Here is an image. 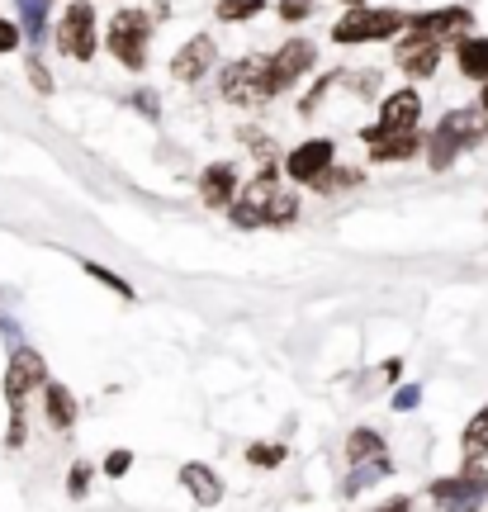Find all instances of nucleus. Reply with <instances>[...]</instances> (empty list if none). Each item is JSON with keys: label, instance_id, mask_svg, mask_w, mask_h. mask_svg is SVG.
Segmentation results:
<instances>
[{"label": "nucleus", "instance_id": "nucleus-1", "mask_svg": "<svg viewBox=\"0 0 488 512\" xmlns=\"http://www.w3.org/2000/svg\"><path fill=\"white\" fill-rule=\"evenodd\" d=\"M152 29H157V15L147 10V5H128V10H114V19H109V53H114V62H124L128 72H143L147 62V38H152Z\"/></svg>", "mask_w": 488, "mask_h": 512}, {"label": "nucleus", "instance_id": "nucleus-32", "mask_svg": "<svg viewBox=\"0 0 488 512\" xmlns=\"http://www.w3.org/2000/svg\"><path fill=\"white\" fill-rule=\"evenodd\" d=\"M128 470H133V451H109V456H105V475L109 479L128 475Z\"/></svg>", "mask_w": 488, "mask_h": 512}, {"label": "nucleus", "instance_id": "nucleus-37", "mask_svg": "<svg viewBox=\"0 0 488 512\" xmlns=\"http://www.w3.org/2000/svg\"><path fill=\"white\" fill-rule=\"evenodd\" d=\"M479 110L488 114V81H484V95H479Z\"/></svg>", "mask_w": 488, "mask_h": 512}, {"label": "nucleus", "instance_id": "nucleus-4", "mask_svg": "<svg viewBox=\"0 0 488 512\" xmlns=\"http://www.w3.org/2000/svg\"><path fill=\"white\" fill-rule=\"evenodd\" d=\"M432 498L441 512H479V503L488 498V470L484 465H465L455 479H436Z\"/></svg>", "mask_w": 488, "mask_h": 512}, {"label": "nucleus", "instance_id": "nucleus-14", "mask_svg": "<svg viewBox=\"0 0 488 512\" xmlns=\"http://www.w3.org/2000/svg\"><path fill=\"white\" fill-rule=\"evenodd\" d=\"M223 100H261V57H242L223 72Z\"/></svg>", "mask_w": 488, "mask_h": 512}, {"label": "nucleus", "instance_id": "nucleus-8", "mask_svg": "<svg viewBox=\"0 0 488 512\" xmlns=\"http://www.w3.org/2000/svg\"><path fill=\"white\" fill-rule=\"evenodd\" d=\"M57 48L67 57H86L95 53V10L86 5V0H76V5H67V15H62V24H57Z\"/></svg>", "mask_w": 488, "mask_h": 512}, {"label": "nucleus", "instance_id": "nucleus-6", "mask_svg": "<svg viewBox=\"0 0 488 512\" xmlns=\"http://www.w3.org/2000/svg\"><path fill=\"white\" fill-rule=\"evenodd\" d=\"M280 195V185H275V171H261L233 204H228V214H233L237 228H261V223H271V204Z\"/></svg>", "mask_w": 488, "mask_h": 512}, {"label": "nucleus", "instance_id": "nucleus-30", "mask_svg": "<svg viewBox=\"0 0 488 512\" xmlns=\"http://www.w3.org/2000/svg\"><path fill=\"white\" fill-rule=\"evenodd\" d=\"M86 489H91V465H72V475H67V494L86 498Z\"/></svg>", "mask_w": 488, "mask_h": 512}, {"label": "nucleus", "instance_id": "nucleus-17", "mask_svg": "<svg viewBox=\"0 0 488 512\" xmlns=\"http://www.w3.org/2000/svg\"><path fill=\"white\" fill-rule=\"evenodd\" d=\"M455 62H460V72L470 76V81H488V38H460L455 43Z\"/></svg>", "mask_w": 488, "mask_h": 512}, {"label": "nucleus", "instance_id": "nucleus-24", "mask_svg": "<svg viewBox=\"0 0 488 512\" xmlns=\"http://www.w3.org/2000/svg\"><path fill=\"white\" fill-rule=\"evenodd\" d=\"M43 10H48V0H19V29L29 43H43Z\"/></svg>", "mask_w": 488, "mask_h": 512}, {"label": "nucleus", "instance_id": "nucleus-25", "mask_svg": "<svg viewBox=\"0 0 488 512\" xmlns=\"http://www.w3.org/2000/svg\"><path fill=\"white\" fill-rule=\"evenodd\" d=\"M285 446L280 441H256V446H247V465H256V470H275V465H285Z\"/></svg>", "mask_w": 488, "mask_h": 512}, {"label": "nucleus", "instance_id": "nucleus-15", "mask_svg": "<svg viewBox=\"0 0 488 512\" xmlns=\"http://www.w3.org/2000/svg\"><path fill=\"white\" fill-rule=\"evenodd\" d=\"M427 147V138L417 128H403V133H384L370 143V162H413L417 152Z\"/></svg>", "mask_w": 488, "mask_h": 512}, {"label": "nucleus", "instance_id": "nucleus-34", "mask_svg": "<svg viewBox=\"0 0 488 512\" xmlns=\"http://www.w3.org/2000/svg\"><path fill=\"white\" fill-rule=\"evenodd\" d=\"M417 399H422V389H413V384H403V389L394 394V408H398V413H413Z\"/></svg>", "mask_w": 488, "mask_h": 512}, {"label": "nucleus", "instance_id": "nucleus-28", "mask_svg": "<svg viewBox=\"0 0 488 512\" xmlns=\"http://www.w3.org/2000/svg\"><path fill=\"white\" fill-rule=\"evenodd\" d=\"M389 470H394V465H389V456H380V460H361V470H356V475L346 479V494H361V489L370 484V479L389 475Z\"/></svg>", "mask_w": 488, "mask_h": 512}, {"label": "nucleus", "instance_id": "nucleus-23", "mask_svg": "<svg viewBox=\"0 0 488 512\" xmlns=\"http://www.w3.org/2000/svg\"><path fill=\"white\" fill-rule=\"evenodd\" d=\"M266 10V0H218L214 15L223 19V24H247V19H256Z\"/></svg>", "mask_w": 488, "mask_h": 512}, {"label": "nucleus", "instance_id": "nucleus-22", "mask_svg": "<svg viewBox=\"0 0 488 512\" xmlns=\"http://www.w3.org/2000/svg\"><path fill=\"white\" fill-rule=\"evenodd\" d=\"M351 185H361V171H346V166L332 162L323 176L313 181V190H318V195H337V190H351Z\"/></svg>", "mask_w": 488, "mask_h": 512}, {"label": "nucleus", "instance_id": "nucleus-7", "mask_svg": "<svg viewBox=\"0 0 488 512\" xmlns=\"http://www.w3.org/2000/svg\"><path fill=\"white\" fill-rule=\"evenodd\" d=\"M417 119H422V95H417L413 86H403V91L384 95L380 124L361 128V138H365V143H375V138H384V133H403V128H417Z\"/></svg>", "mask_w": 488, "mask_h": 512}, {"label": "nucleus", "instance_id": "nucleus-27", "mask_svg": "<svg viewBox=\"0 0 488 512\" xmlns=\"http://www.w3.org/2000/svg\"><path fill=\"white\" fill-rule=\"evenodd\" d=\"M81 271H86V275H95V280H100L105 290H114V294H119V299H133V285H128L124 275H114V271H109V266H100V261H81Z\"/></svg>", "mask_w": 488, "mask_h": 512}, {"label": "nucleus", "instance_id": "nucleus-2", "mask_svg": "<svg viewBox=\"0 0 488 512\" xmlns=\"http://www.w3.org/2000/svg\"><path fill=\"white\" fill-rule=\"evenodd\" d=\"M313 62H318V48H313L308 38H290L285 48H275L271 57H261V100H266V95L290 91Z\"/></svg>", "mask_w": 488, "mask_h": 512}, {"label": "nucleus", "instance_id": "nucleus-31", "mask_svg": "<svg viewBox=\"0 0 488 512\" xmlns=\"http://www.w3.org/2000/svg\"><path fill=\"white\" fill-rule=\"evenodd\" d=\"M19 38H24V29H19L15 19H5V15H0V53H15V48H19Z\"/></svg>", "mask_w": 488, "mask_h": 512}, {"label": "nucleus", "instance_id": "nucleus-11", "mask_svg": "<svg viewBox=\"0 0 488 512\" xmlns=\"http://www.w3.org/2000/svg\"><path fill=\"white\" fill-rule=\"evenodd\" d=\"M332 162H337V147L327 143V138H313V143L294 147L290 157H285V171H290V181L313 185V181H318V176H323V171H327Z\"/></svg>", "mask_w": 488, "mask_h": 512}, {"label": "nucleus", "instance_id": "nucleus-36", "mask_svg": "<svg viewBox=\"0 0 488 512\" xmlns=\"http://www.w3.org/2000/svg\"><path fill=\"white\" fill-rule=\"evenodd\" d=\"M375 512H408V498H394V503H384V508H375Z\"/></svg>", "mask_w": 488, "mask_h": 512}, {"label": "nucleus", "instance_id": "nucleus-35", "mask_svg": "<svg viewBox=\"0 0 488 512\" xmlns=\"http://www.w3.org/2000/svg\"><path fill=\"white\" fill-rule=\"evenodd\" d=\"M29 76H34L38 91H53V76H48V67H38V62H29Z\"/></svg>", "mask_w": 488, "mask_h": 512}, {"label": "nucleus", "instance_id": "nucleus-29", "mask_svg": "<svg viewBox=\"0 0 488 512\" xmlns=\"http://www.w3.org/2000/svg\"><path fill=\"white\" fill-rule=\"evenodd\" d=\"M294 214H299V195H290V190H280L271 204V223H290Z\"/></svg>", "mask_w": 488, "mask_h": 512}, {"label": "nucleus", "instance_id": "nucleus-16", "mask_svg": "<svg viewBox=\"0 0 488 512\" xmlns=\"http://www.w3.org/2000/svg\"><path fill=\"white\" fill-rule=\"evenodd\" d=\"M181 484L195 494L199 508H218V503H223V479H218L209 465H199V460L181 465Z\"/></svg>", "mask_w": 488, "mask_h": 512}, {"label": "nucleus", "instance_id": "nucleus-21", "mask_svg": "<svg viewBox=\"0 0 488 512\" xmlns=\"http://www.w3.org/2000/svg\"><path fill=\"white\" fill-rule=\"evenodd\" d=\"M484 119H488L484 110H451V114H446V124L455 128V138H460L465 147H474L479 138H484V128H488Z\"/></svg>", "mask_w": 488, "mask_h": 512}, {"label": "nucleus", "instance_id": "nucleus-19", "mask_svg": "<svg viewBox=\"0 0 488 512\" xmlns=\"http://www.w3.org/2000/svg\"><path fill=\"white\" fill-rule=\"evenodd\" d=\"M460 147H465V143L455 138V128L441 119V124H436V133L427 138V162H432V171H446V166L460 157Z\"/></svg>", "mask_w": 488, "mask_h": 512}, {"label": "nucleus", "instance_id": "nucleus-9", "mask_svg": "<svg viewBox=\"0 0 488 512\" xmlns=\"http://www.w3.org/2000/svg\"><path fill=\"white\" fill-rule=\"evenodd\" d=\"M441 38H432V34H417V29H408V38L394 48V57H398V67H403V76H413V81H422V76H432L436 67H441Z\"/></svg>", "mask_w": 488, "mask_h": 512}, {"label": "nucleus", "instance_id": "nucleus-13", "mask_svg": "<svg viewBox=\"0 0 488 512\" xmlns=\"http://www.w3.org/2000/svg\"><path fill=\"white\" fill-rule=\"evenodd\" d=\"M209 67H214V38H209V34H195L181 53L171 57V76H176V81H185V86H190V81H199Z\"/></svg>", "mask_w": 488, "mask_h": 512}, {"label": "nucleus", "instance_id": "nucleus-26", "mask_svg": "<svg viewBox=\"0 0 488 512\" xmlns=\"http://www.w3.org/2000/svg\"><path fill=\"white\" fill-rule=\"evenodd\" d=\"M488 451V408L474 413V422L465 427V460H479Z\"/></svg>", "mask_w": 488, "mask_h": 512}, {"label": "nucleus", "instance_id": "nucleus-33", "mask_svg": "<svg viewBox=\"0 0 488 512\" xmlns=\"http://www.w3.org/2000/svg\"><path fill=\"white\" fill-rule=\"evenodd\" d=\"M313 15V0H280V19H290V24H299V19Z\"/></svg>", "mask_w": 488, "mask_h": 512}, {"label": "nucleus", "instance_id": "nucleus-38", "mask_svg": "<svg viewBox=\"0 0 488 512\" xmlns=\"http://www.w3.org/2000/svg\"><path fill=\"white\" fill-rule=\"evenodd\" d=\"M342 5H370V0H342Z\"/></svg>", "mask_w": 488, "mask_h": 512}, {"label": "nucleus", "instance_id": "nucleus-18", "mask_svg": "<svg viewBox=\"0 0 488 512\" xmlns=\"http://www.w3.org/2000/svg\"><path fill=\"white\" fill-rule=\"evenodd\" d=\"M43 408H48V422H53L57 432H67L76 422V399L67 384H43Z\"/></svg>", "mask_w": 488, "mask_h": 512}, {"label": "nucleus", "instance_id": "nucleus-20", "mask_svg": "<svg viewBox=\"0 0 488 512\" xmlns=\"http://www.w3.org/2000/svg\"><path fill=\"white\" fill-rule=\"evenodd\" d=\"M380 456H389V451H384V437H380V432L356 427V432L346 437V460H351V465H361V460H380Z\"/></svg>", "mask_w": 488, "mask_h": 512}, {"label": "nucleus", "instance_id": "nucleus-10", "mask_svg": "<svg viewBox=\"0 0 488 512\" xmlns=\"http://www.w3.org/2000/svg\"><path fill=\"white\" fill-rule=\"evenodd\" d=\"M474 15L470 10H460V5H441V10H427V15H408V29L417 34H432L441 43H460V38L470 34Z\"/></svg>", "mask_w": 488, "mask_h": 512}, {"label": "nucleus", "instance_id": "nucleus-12", "mask_svg": "<svg viewBox=\"0 0 488 512\" xmlns=\"http://www.w3.org/2000/svg\"><path fill=\"white\" fill-rule=\"evenodd\" d=\"M199 200L209 204V209H228L237 200V171L233 162H214L199 171Z\"/></svg>", "mask_w": 488, "mask_h": 512}, {"label": "nucleus", "instance_id": "nucleus-5", "mask_svg": "<svg viewBox=\"0 0 488 512\" xmlns=\"http://www.w3.org/2000/svg\"><path fill=\"white\" fill-rule=\"evenodd\" d=\"M43 380H48L43 356L29 347H19L15 356H10V366H5V403H10V413H24L29 389H43Z\"/></svg>", "mask_w": 488, "mask_h": 512}, {"label": "nucleus", "instance_id": "nucleus-3", "mask_svg": "<svg viewBox=\"0 0 488 512\" xmlns=\"http://www.w3.org/2000/svg\"><path fill=\"white\" fill-rule=\"evenodd\" d=\"M398 29H408L403 10H365V5H346V15L332 24L337 43H375V38H394Z\"/></svg>", "mask_w": 488, "mask_h": 512}]
</instances>
